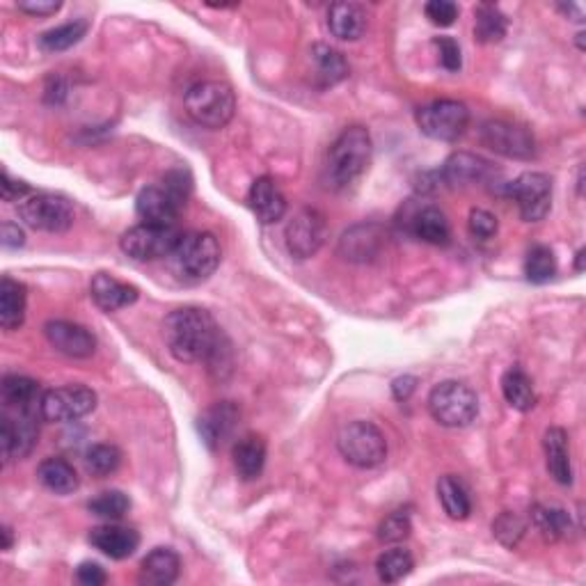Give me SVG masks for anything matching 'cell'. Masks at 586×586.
Wrapping results in <instances>:
<instances>
[{"instance_id":"cell-1","label":"cell","mask_w":586,"mask_h":586,"mask_svg":"<svg viewBox=\"0 0 586 586\" xmlns=\"http://www.w3.org/2000/svg\"><path fill=\"white\" fill-rule=\"evenodd\" d=\"M163 335L179 362H207L216 367L229 348L216 319L200 307H181L172 312L163 323Z\"/></svg>"},{"instance_id":"cell-2","label":"cell","mask_w":586,"mask_h":586,"mask_svg":"<svg viewBox=\"0 0 586 586\" xmlns=\"http://www.w3.org/2000/svg\"><path fill=\"white\" fill-rule=\"evenodd\" d=\"M190 174L186 170H172L161 186H147L140 190L136 211L142 223L177 227V218L190 195Z\"/></svg>"},{"instance_id":"cell-3","label":"cell","mask_w":586,"mask_h":586,"mask_svg":"<svg viewBox=\"0 0 586 586\" xmlns=\"http://www.w3.org/2000/svg\"><path fill=\"white\" fill-rule=\"evenodd\" d=\"M371 142L369 131L364 126H348L342 131L328 152V181L332 188H346L355 179H360L371 163Z\"/></svg>"},{"instance_id":"cell-4","label":"cell","mask_w":586,"mask_h":586,"mask_svg":"<svg viewBox=\"0 0 586 586\" xmlns=\"http://www.w3.org/2000/svg\"><path fill=\"white\" fill-rule=\"evenodd\" d=\"M220 243L209 232H193L181 236L177 248L172 250L170 266L172 273L184 282H204L216 273L220 266Z\"/></svg>"},{"instance_id":"cell-5","label":"cell","mask_w":586,"mask_h":586,"mask_svg":"<svg viewBox=\"0 0 586 586\" xmlns=\"http://www.w3.org/2000/svg\"><path fill=\"white\" fill-rule=\"evenodd\" d=\"M186 110L197 124L207 129H223L232 122L236 110L234 90L223 81L195 83L186 92Z\"/></svg>"},{"instance_id":"cell-6","label":"cell","mask_w":586,"mask_h":586,"mask_svg":"<svg viewBox=\"0 0 586 586\" xmlns=\"http://www.w3.org/2000/svg\"><path fill=\"white\" fill-rule=\"evenodd\" d=\"M429 413L440 426L447 429H463L470 426L479 415V399L472 387L458 380H445L435 385L429 394Z\"/></svg>"},{"instance_id":"cell-7","label":"cell","mask_w":586,"mask_h":586,"mask_svg":"<svg viewBox=\"0 0 586 586\" xmlns=\"http://www.w3.org/2000/svg\"><path fill=\"white\" fill-rule=\"evenodd\" d=\"M337 449L348 463L371 470L387 458V440L371 422H351L339 431Z\"/></svg>"},{"instance_id":"cell-8","label":"cell","mask_w":586,"mask_h":586,"mask_svg":"<svg viewBox=\"0 0 586 586\" xmlns=\"http://www.w3.org/2000/svg\"><path fill=\"white\" fill-rule=\"evenodd\" d=\"M19 216L37 232L62 234L74 225V207L67 197L53 193H33L19 204Z\"/></svg>"},{"instance_id":"cell-9","label":"cell","mask_w":586,"mask_h":586,"mask_svg":"<svg viewBox=\"0 0 586 586\" xmlns=\"http://www.w3.org/2000/svg\"><path fill=\"white\" fill-rule=\"evenodd\" d=\"M470 124V110L454 99H440L417 110V126L424 136L440 142H454Z\"/></svg>"},{"instance_id":"cell-10","label":"cell","mask_w":586,"mask_h":586,"mask_svg":"<svg viewBox=\"0 0 586 586\" xmlns=\"http://www.w3.org/2000/svg\"><path fill=\"white\" fill-rule=\"evenodd\" d=\"M181 236L184 234H179L177 227L142 223L131 227L129 232L122 236L120 245L126 257L136 261H154L170 257L172 250L177 248V243L181 241Z\"/></svg>"},{"instance_id":"cell-11","label":"cell","mask_w":586,"mask_h":586,"mask_svg":"<svg viewBox=\"0 0 586 586\" xmlns=\"http://www.w3.org/2000/svg\"><path fill=\"white\" fill-rule=\"evenodd\" d=\"M97 408V394L85 385H65L44 392L42 417L53 424L78 422Z\"/></svg>"},{"instance_id":"cell-12","label":"cell","mask_w":586,"mask_h":586,"mask_svg":"<svg viewBox=\"0 0 586 586\" xmlns=\"http://www.w3.org/2000/svg\"><path fill=\"white\" fill-rule=\"evenodd\" d=\"M328 236V223L326 216L319 209H300L293 213L289 220L287 232H284V239H287V250L296 259H310L312 255L319 252V248L326 243Z\"/></svg>"},{"instance_id":"cell-13","label":"cell","mask_w":586,"mask_h":586,"mask_svg":"<svg viewBox=\"0 0 586 586\" xmlns=\"http://www.w3.org/2000/svg\"><path fill=\"white\" fill-rule=\"evenodd\" d=\"M509 193L527 223H538L552 209V179L545 172H525L509 186Z\"/></svg>"},{"instance_id":"cell-14","label":"cell","mask_w":586,"mask_h":586,"mask_svg":"<svg viewBox=\"0 0 586 586\" xmlns=\"http://www.w3.org/2000/svg\"><path fill=\"white\" fill-rule=\"evenodd\" d=\"M483 145L502 154L506 158H518V161H529L536 154L534 136L525 126H518L504 120H490L481 126Z\"/></svg>"},{"instance_id":"cell-15","label":"cell","mask_w":586,"mask_h":586,"mask_svg":"<svg viewBox=\"0 0 586 586\" xmlns=\"http://www.w3.org/2000/svg\"><path fill=\"white\" fill-rule=\"evenodd\" d=\"M37 413H21L17 417L5 415L0 419V447H3V461H21L37 445Z\"/></svg>"},{"instance_id":"cell-16","label":"cell","mask_w":586,"mask_h":586,"mask_svg":"<svg viewBox=\"0 0 586 586\" xmlns=\"http://www.w3.org/2000/svg\"><path fill=\"white\" fill-rule=\"evenodd\" d=\"M44 335L55 351L67 355V358H90L97 348V339L92 332L71 321H49L44 326Z\"/></svg>"},{"instance_id":"cell-17","label":"cell","mask_w":586,"mask_h":586,"mask_svg":"<svg viewBox=\"0 0 586 586\" xmlns=\"http://www.w3.org/2000/svg\"><path fill=\"white\" fill-rule=\"evenodd\" d=\"M248 202L261 225H273L287 213V197L273 177H259L250 188Z\"/></svg>"},{"instance_id":"cell-18","label":"cell","mask_w":586,"mask_h":586,"mask_svg":"<svg viewBox=\"0 0 586 586\" xmlns=\"http://www.w3.org/2000/svg\"><path fill=\"white\" fill-rule=\"evenodd\" d=\"M87 541L92 543V548H97L101 554H106L110 559H129L131 554H136L140 545V534L131 527L122 525H101L94 527Z\"/></svg>"},{"instance_id":"cell-19","label":"cell","mask_w":586,"mask_h":586,"mask_svg":"<svg viewBox=\"0 0 586 586\" xmlns=\"http://www.w3.org/2000/svg\"><path fill=\"white\" fill-rule=\"evenodd\" d=\"M236 422H239V408L234 403H216L209 408L200 419H197V429L209 449H218L223 442L234 433Z\"/></svg>"},{"instance_id":"cell-20","label":"cell","mask_w":586,"mask_h":586,"mask_svg":"<svg viewBox=\"0 0 586 586\" xmlns=\"http://www.w3.org/2000/svg\"><path fill=\"white\" fill-rule=\"evenodd\" d=\"M90 293L97 307H101V310L108 314L124 310V307H129L138 300V289L133 287V284L120 282L117 277L108 273L94 275V280L90 284Z\"/></svg>"},{"instance_id":"cell-21","label":"cell","mask_w":586,"mask_h":586,"mask_svg":"<svg viewBox=\"0 0 586 586\" xmlns=\"http://www.w3.org/2000/svg\"><path fill=\"white\" fill-rule=\"evenodd\" d=\"M181 570L179 554L172 548H156L142 559L140 564V584L147 586H170L177 582Z\"/></svg>"},{"instance_id":"cell-22","label":"cell","mask_w":586,"mask_h":586,"mask_svg":"<svg viewBox=\"0 0 586 586\" xmlns=\"http://www.w3.org/2000/svg\"><path fill=\"white\" fill-rule=\"evenodd\" d=\"M545 458H548V472L550 477L561 483V486H570L573 483V463H570V449H568V433L559 426L545 431L543 438Z\"/></svg>"},{"instance_id":"cell-23","label":"cell","mask_w":586,"mask_h":586,"mask_svg":"<svg viewBox=\"0 0 586 586\" xmlns=\"http://www.w3.org/2000/svg\"><path fill=\"white\" fill-rule=\"evenodd\" d=\"M3 401L7 408H14L19 413H39L42 415V390L39 383L28 376H5L3 387Z\"/></svg>"},{"instance_id":"cell-24","label":"cell","mask_w":586,"mask_h":586,"mask_svg":"<svg viewBox=\"0 0 586 586\" xmlns=\"http://www.w3.org/2000/svg\"><path fill=\"white\" fill-rule=\"evenodd\" d=\"M232 458H234V467H236V474L243 481H255L261 477V472H264V465H266V442L261 435H243V438L236 442L234 451H232Z\"/></svg>"},{"instance_id":"cell-25","label":"cell","mask_w":586,"mask_h":586,"mask_svg":"<svg viewBox=\"0 0 586 586\" xmlns=\"http://www.w3.org/2000/svg\"><path fill=\"white\" fill-rule=\"evenodd\" d=\"M330 33L344 42H355L367 30V12L358 3H335L328 12Z\"/></svg>"},{"instance_id":"cell-26","label":"cell","mask_w":586,"mask_h":586,"mask_svg":"<svg viewBox=\"0 0 586 586\" xmlns=\"http://www.w3.org/2000/svg\"><path fill=\"white\" fill-rule=\"evenodd\" d=\"M410 232L419 241L431 245H447L451 239V227L445 213L438 207H422L410 218Z\"/></svg>"},{"instance_id":"cell-27","label":"cell","mask_w":586,"mask_h":586,"mask_svg":"<svg viewBox=\"0 0 586 586\" xmlns=\"http://www.w3.org/2000/svg\"><path fill=\"white\" fill-rule=\"evenodd\" d=\"M490 172H493V168H490L488 161H483V158L474 154L461 152L447 158L445 168H442V177L451 186H467L483 181Z\"/></svg>"},{"instance_id":"cell-28","label":"cell","mask_w":586,"mask_h":586,"mask_svg":"<svg viewBox=\"0 0 586 586\" xmlns=\"http://www.w3.org/2000/svg\"><path fill=\"white\" fill-rule=\"evenodd\" d=\"M26 319V287L12 277L0 280V326L12 332Z\"/></svg>"},{"instance_id":"cell-29","label":"cell","mask_w":586,"mask_h":586,"mask_svg":"<svg viewBox=\"0 0 586 586\" xmlns=\"http://www.w3.org/2000/svg\"><path fill=\"white\" fill-rule=\"evenodd\" d=\"M37 479L55 495H71L78 490V474L65 458H46L37 467Z\"/></svg>"},{"instance_id":"cell-30","label":"cell","mask_w":586,"mask_h":586,"mask_svg":"<svg viewBox=\"0 0 586 586\" xmlns=\"http://www.w3.org/2000/svg\"><path fill=\"white\" fill-rule=\"evenodd\" d=\"M502 394L511 408L520 413H529L536 406V390L532 378H529L520 367H513L502 376Z\"/></svg>"},{"instance_id":"cell-31","label":"cell","mask_w":586,"mask_h":586,"mask_svg":"<svg viewBox=\"0 0 586 586\" xmlns=\"http://www.w3.org/2000/svg\"><path fill=\"white\" fill-rule=\"evenodd\" d=\"M312 60L316 65V83L321 87H332L342 83L348 76V62L339 51L326 44H316L312 49Z\"/></svg>"},{"instance_id":"cell-32","label":"cell","mask_w":586,"mask_h":586,"mask_svg":"<svg viewBox=\"0 0 586 586\" xmlns=\"http://www.w3.org/2000/svg\"><path fill=\"white\" fill-rule=\"evenodd\" d=\"M438 497L442 502V509H445L451 520H465L472 513V502L470 495L461 481L451 474H445L438 481Z\"/></svg>"},{"instance_id":"cell-33","label":"cell","mask_w":586,"mask_h":586,"mask_svg":"<svg viewBox=\"0 0 586 586\" xmlns=\"http://www.w3.org/2000/svg\"><path fill=\"white\" fill-rule=\"evenodd\" d=\"M474 37L479 39L481 44H495L502 42L506 35V17L500 12V7L483 3L474 10Z\"/></svg>"},{"instance_id":"cell-34","label":"cell","mask_w":586,"mask_h":586,"mask_svg":"<svg viewBox=\"0 0 586 586\" xmlns=\"http://www.w3.org/2000/svg\"><path fill=\"white\" fill-rule=\"evenodd\" d=\"M415 568V559L410 550L406 548H392L383 552L376 561V573L380 577V582L385 584H397L403 577H408L413 573Z\"/></svg>"},{"instance_id":"cell-35","label":"cell","mask_w":586,"mask_h":586,"mask_svg":"<svg viewBox=\"0 0 586 586\" xmlns=\"http://www.w3.org/2000/svg\"><path fill=\"white\" fill-rule=\"evenodd\" d=\"M87 21L85 19H76L69 21L65 26H58L53 30H46V33L39 37V49L46 53H60L67 51L71 46H76L81 39L87 35Z\"/></svg>"},{"instance_id":"cell-36","label":"cell","mask_w":586,"mask_h":586,"mask_svg":"<svg viewBox=\"0 0 586 586\" xmlns=\"http://www.w3.org/2000/svg\"><path fill=\"white\" fill-rule=\"evenodd\" d=\"M534 527L541 532L548 541H559L570 532V516L564 509H554V506H534L532 511Z\"/></svg>"},{"instance_id":"cell-37","label":"cell","mask_w":586,"mask_h":586,"mask_svg":"<svg viewBox=\"0 0 586 586\" xmlns=\"http://www.w3.org/2000/svg\"><path fill=\"white\" fill-rule=\"evenodd\" d=\"M122 465V451L115 445H94L85 454V470L92 477H110Z\"/></svg>"},{"instance_id":"cell-38","label":"cell","mask_w":586,"mask_h":586,"mask_svg":"<svg viewBox=\"0 0 586 586\" xmlns=\"http://www.w3.org/2000/svg\"><path fill=\"white\" fill-rule=\"evenodd\" d=\"M554 273H557V259H554V252L548 248V245H534V248L527 252V259H525L527 280L534 284H543V282H550Z\"/></svg>"},{"instance_id":"cell-39","label":"cell","mask_w":586,"mask_h":586,"mask_svg":"<svg viewBox=\"0 0 586 586\" xmlns=\"http://www.w3.org/2000/svg\"><path fill=\"white\" fill-rule=\"evenodd\" d=\"M87 509H90L92 516L115 522V520H122L126 513H129L131 500L122 493V490H108V493H101L99 497H94V500L87 504Z\"/></svg>"},{"instance_id":"cell-40","label":"cell","mask_w":586,"mask_h":586,"mask_svg":"<svg viewBox=\"0 0 586 586\" xmlns=\"http://www.w3.org/2000/svg\"><path fill=\"white\" fill-rule=\"evenodd\" d=\"M413 532V522H410L408 511H394L387 516L378 527V538L383 543H401Z\"/></svg>"},{"instance_id":"cell-41","label":"cell","mask_w":586,"mask_h":586,"mask_svg":"<svg viewBox=\"0 0 586 586\" xmlns=\"http://www.w3.org/2000/svg\"><path fill=\"white\" fill-rule=\"evenodd\" d=\"M376 227H367V236L362 241V236H355V232H346L342 239V252L346 259H369L376 255L378 250V236L374 234Z\"/></svg>"},{"instance_id":"cell-42","label":"cell","mask_w":586,"mask_h":586,"mask_svg":"<svg viewBox=\"0 0 586 586\" xmlns=\"http://www.w3.org/2000/svg\"><path fill=\"white\" fill-rule=\"evenodd\" d=\"M493 532L497 538H500V543L506 545V548H516L520 538L525 536V522H522L516 513L506 511L493 522Z\"/></svg>"},{"instance_id":"cell-43","label":"cell","mask_w":586,"mask_h":586,"mask_svg":"<svg viewBox=\"0 0 586 586\" xmlns=\"http://www.w3.org/2000/svg\"><path fill=\"white\" fill-rule=\"evenodd\" d=\"M426 19H429L433 26L447 28L458 19V5L451 3V0H431L429 5L424 7Z\"/></svg>"},{"instance_id":"cell-44","label":"cell","mask_w":586,"mask_h":586,"mask_svg":"<svg viewBox=\"0 0 586 586\" xmlns=\"http://www.w3.org/2000/svg\"><path fill=\"white\" fill-rule=\"evenodd\" d=\"M470 234L479 241H488L497 234V218L486 209H472L470 213Z\"/></svg>"},{"instance_id":"cell-45","label":"cell","mask_w":586,"mask_h":586,"mask_svg":"<svg viewBox=\"0 0 586 586\" xmlns=\"http://www.w3.org/2000/svg\"><path fill=\"white\" fill-rule=\"evenodd\" d=\"M435 46H438V51H440V65L442 67H445L447 71L461 69L463 58H461V46H458L456 39L438 37L435 39Z\"/></svg>"},{"instance_id":"cell-46","label":"cell","mask_w":586,"mask_h":586,"mask_svg":"<svg viewBox=\"0 0 586 586\" xmlns=\"http://www.w3.org/2000/svg\"><path fill=\"white\" fill-rule=\"evenodd\" d=\"M0 188H3V200L5 202H23L26 197L33 195V190H30L28 184L10 179V174H7V172H3V184H0Z\"/></svg>"},{"instance_id":"cell-47","label":"cell","mask_w":586,"mask_h":586,"mask_svg":"<svg viewBox=\"0 0 586 586\" xmlns=\"http://www.w3.org/2000/svg\"><path fill=\"white\" fill-rule=\"evenodd\" d=\"M76 577H78V582L87 584V586H101V584L108 582L106 570L101 568L99 564H92V561H85V564L78 566Z\"/></svg>"},{"instance_id":"cell-48","label":"cell","mask_w":586,"mask_h":586,"mask_svg":"<svg viewBox=\"0 0 586 586\" xmlns=\"http://www.w3.org/2000/svg\"><path fill=\"white\" fill-rule=\"evenodd\" d=\"M60 7V0H26V3H19V10L30 14V17H51Z\"/></svg>"},{"instance_id":"cell-49","label":"cell","mask_w":586,"mask_h":586,"mask_svg":"<svg viewBox=\"0 0 586 586\" xmlns=\"http://www.w3.org/2000/svg\"><path fill=\"white\" fill-rule=\"evenodd\" d=\"M26 243V234L17 223H3V248L17 250Z\"/></svg>"},{"instance_id":"cell-50","label":"cell","mask_w":586,"mask_h":586,"mask_svg":"<svg viewBox=\"0 0 586 586\" xmlns=\"http://www.w3.org/2000/svg\"><path fill=\"white\" fill-rule=\"evenodd\" d=\"M415 387H417V378H413V376H403V378H397L394 380V385H392V392H394V397H397L399 401H406L410 394L415 392Z\"/></svg>"},{"instance_id":"cell-51","label":"cell","mask_w":586,"mask_h":586,"mask_svg":"<svg viewBox=\"0 0 586 586\" xmlns=\"http://www.w3.org/2000/svg\"><path fill=\"white\" fill-rule=\"evenodd\" d=\"M12 541H14L12 529L10 527H3V550H10L12 548Z\"/></svg>"},{"instance_id":"cell-52","label":"cell","mask_w":586,"mask_h":586,"mask_svg":"<svg viewBox=\"0 0 586 586\" xmlns=\"http://www.w3.org/2000/svg\"><path fill=\"white\" fill-rule=\"evenodd\" d=\"M584 255H586L584 250L577 252V271H584Z\"/></svg>"}]
</instances>
